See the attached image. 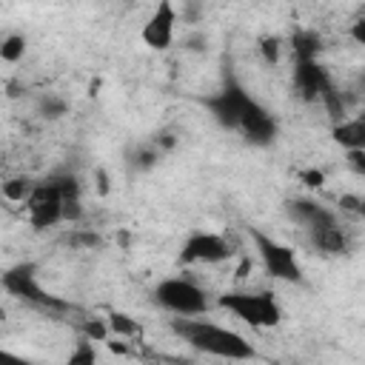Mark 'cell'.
<instances>
[{
	"label": "cell",
	"instance_id": "1",
	"mask_svg": "<svg viewBox=\"0 0 365 365\" xmlns=\"http://www.w3.org/2000/svg\"><path fill=\"white\" fill-rule=\"evenodd\" d=\"M171 328L177 336H182L194 351H202L208 356H220V359H254V345L237 334V331H228L222 325H214L208 319H194V317H180V319H171Z\"/></svg>",
	"mask_w": 365,
	"mask_h": 365
},
{
	"label": "cell",
	"instance_id": "2",
	"mask_svg": "<svg viewBox=\"0 0 365 365\" xmlns=\"http://www.w3.org/2000/svg\"><path fill=\"white\" fill-rule=\"evenodd\" d=\"M0 285H3L6 294L17 297V299H23V302H31V305H37V308H48V311H66V308H68L66 299L48 294V291L37 282V265L29 262V259H26V262H17V265H11V268H6L3 277H0Z\"/></svg>",
	"mask_w": 365,
	"mask_h": 365
},
{
	"label": "cell",
	"instance_id": "3",
	"mask_svg": "<svg viewBox=\"0 0 365 365\" xmlns=\"http://www.w3.org/2000/svg\"><path fill=\"white\" fill-rule=\"evenodd\" d=\"M220 305L254 328H274L282 319V311L271 291H228L220 297Z\"/></svg>",
	"mask_w": 365,
	"mask_h": 365
},
{
	"label": "cell",
	"instance_id": "4",
	"mask_svg": "<svg viewBox=\"0 0 365 365\" xmlns=\"http://www.w3.org/2000/svg\"><path fill=\"white\" fill-rule=\"evenodd\" d=\"M154 299L177 317H200V314L208 311V294L188 277L163 279L154 288Z\"/></svg>",
	"mask_w": 365,
	"mask_h": 365
},
{
	"label": "cell",
	"instance_id": "5",
	"mask_svg": "<svg viewBox=\"0 0 365 365\" xmlns=\"http://www.w3.org/2000/svg\"><path fill=\"white\" fill-rule=\"evenodd\" d=\"M251 240H254L259 262H262V268L271 279H279V282H299L302 279V268H299V259H297L294 248L277 242L274 237H268L257 228L251 231Z\"/></svg>",
	"mask_w": 365,
	"mask_h": 365
},
{
	"label": "cell",
	"instance_id": "6",
	"mask_svg": "<svg viewBox=\"0 0 365 365\" xmlns=\"http://www.w3.org/2000/svg\"><path fill=\"white\" fill-rule=\"evenodd\" d=\"M254 103V97L234 80V77H228L225 80V86L214 94V97H208L205 100V106H208V111H211V117L222 125V128H237L240 125V120H242V114L248 111V106Z\"/></svg>",
	"mask_w": 365,
	"mask_h": 365
},
{
	"label": "cell",
	"instance_id": "7",
	"mask_svg": "<svg viewBox=\"0 0 365 365\" xmlns=\"http://www.w3.org/2000/svg\"><path fill=\"white\" fill-rule=\"evenodd\" d=\"M26 214H29V222L34 231H46V228L63 222V200L46 180L34 182V191L26 200Z\"/></svg>",
	"mask_w": 365,
	"mask_h": 365
},
{
	"label": "cell",
	"instance_id": "8",
	"mask_svg": "<svg viewBox=\"0 0 365 365\" xmlns=\"http://www.w3.org/2000/svg\"><path fill=\"white\" fill-rule=\"evenodd\" d=\"M182 262H205V265H217V262H225L231 257V245L228 240H222L220 234H211V231H194L188 234V240L182 242V251H180Z\"/></svg>",
	"mask_w": 365,
	"mask_h": 365
},
{
	"label": "cell",
	"instance_id": "9",
	"mask_svg": "<svg viewBox=\"0 0 365 365\" xmlns=\"http://www.w3.org/2000/svg\"><path fill=\"white\" fill-rule=\"evenodd\" d=\"M177 20H180V17H177L174 3L163 0V3L151 11V17L145 20V26H143V31H140V40H143L148 48H154V51H165V48L174 43V23H177Z\"/></svg>",
	"mask_w": 365,
	"mask_h": 365
},
{
	"label": "cell",
	"instance_id": "10",
	"mask_svg": "<svg viewBox=\"0 0 365 365\" xmlns=\"http://www.w3.org/2000/svg\"><path fill=\"white\" fill-rule=\"evenodd\" d=\"M237 131L251 143V145H271L274 140H277V120L271 117V111L268 108H262L257 100L248 106V111L242 114V120H240V125H237Z\"/></svg>",
	"mask_w": 365,
	"mask_h": 365
},
{
	"label": "cell",
	"instance_id": "11",
	"mask_svg": "<svg viewBox=\"0 0 365 365\" xmlns=\"http://www.w3.org/2000/svg\"><path fill=\"white\" fill-rule=\"evenodd\" d=\"M331 86H334V80L328 77V71L317 60H308V63H297L294 66V88H297V94L305 103L319 100Z\"/></svg>",
	"mask_w": 365,
	"mask_h": 365
},
{
	"label": "cell",
	"instance_id": "12",
	"mask_svg": "<svg viewBox=\"0 0 365 365\" xmlns=\"http://www.w3.org/2000/svg\"><path fill=\"white\" fill-rule=\"evenodd\" d=\"M285 208H288V217H291L294 222L305 225L308 231H317V228H325V225H334V222H336L334 211H328V208L319 205L317 200L297 197V200H288Z\"/></svg>",
	"mask_w": 365,
	"mask_h": 365
},
{
	"label": "cell",
	"instance_id": "13",
	"mask_svg": "<svg viewBox=\"0 0 365 365\" xmlns=\"http://www.w3.org/2000/svg\"><path fill=\"white\" fill-rule=\"evenodd\" d=\"M311 234V242L317 251L328 254V257H339V254H348L351 251V237L348 231L334 222V225H325V228H317V231H308Z\"/></svg>",
	"mask_w": 365,
	"mask_h": 365
},
{
	"label": "cell",
	"instance_id": "14",
	"mask_svg": "<svg viewBox=\"0 0 365 365\" xmlns=\"http://www.w3.org/2000/svg\"><path fill=\"white\" fill-rule=\"evenodd\" d=\"M331 137H334V143H339L345 151H365V117H354V120L334 123Z\"/></svg>",
	"mask_w": 365,
	"mask_h": 365
},
{
	"label": "cell",
	"instance_id": "15",
	"mask_svg": "<svg viewBox=\"0 0 365 365\" xmlns=\"http://www.w3.org/2000/svg\"><path fill=\"white\" fill-rule=\"evenodd\" d=\"M291 51L297 57V63H308V60H317V54L322 51V37L317 31H308V29H297L291 34Z\"/></svg>",
	"mask_w": 365,
	"mask_h": 365
},
{
	"label": "cell",
	"instance_id": "16",
	"mask_svg": "<svg viewBox=\"0 0 365 365\" xmlns=\"http://www.w3.org/2000/svg\"><path fill=\"white\" fill-rule=\"evenodd\" d=\"M46 182L60 194L63 202H68V200H80L83 185H80V177H77V174H71V171H54V174L46 177Z\"/></svg>",
	"mask_w": 365,
	"mask_h": 365
},
{
	"label": "cell",
	"instance_id": "17",
	"mask_svg": "<svg viewBox=\"0 0 365 365\" xmlns=\"http://www.w3.org/2000/svg\"><path fill=\"white\" fill-rule=\"evenodd\" d=\"M31 191H34V180H29V177H11V180H6V182L0 185L3 200H9V202H23V205H26V200H29Z\"/></svg>",
	"mask_w": 365,
	"mask_h": 365
},
{
	"label": "cell",
	"instance_id": "18",
	"mask_svg": "<svg viewBox=\"0 0 365 365\" xmlns=\"http://www.w3.org/2000/svg\"><path fill=\"white\" fill-rule=\"evenodd\" d=\"M37 114H40L43 120H60V117L68 114V103H66L60 94H43V97L37 100Z\"/></svg>",
	"mask_w": 365,
	"mask_h": 365
},
{
	"label": "cell",
	"instance_id": "19",
	"mask_svg": "<svg viewBox=\"0 0 365 365\" xmlns=\"http://www.w3.org/2000/svg\"><path fill=\"white\" fill-rule=\"evenodd\" d=\"M106 325H108V334H114V336H137V319H131L128 314H123V311H114V314H108V319H106Z\"/></svg>",
	"mask_w": 365,
	"mask_h": 365
},
{
	"label": "cell",
	"instance_id": "20",
	"mask_svg": "<svg viewBox=\"0 0 365 365\" xmlns=\"http://www.w3.org/2000/svg\"><path fill=\"white\" fill-rule=\"evenodd\" d=\"M26 54V37L23 34H9L0 40V60L6 63H20Z\"/></svg>",
	"mask_w": 365,
	"mask_h": 365
},
{
	"label": "cell",
	"instance_id": "21",
	"mask_svg": "<svg viewBox=\"0 0 365 365\" xmlns=\"http://www.w3.org/2000/svg\"><path fill=\"white\" fill-rule=\"evenodd\" d=\"M66 242H68L71 248L91 251V248H100V245H103V237H100L97 231H91V228H74V231L66 237Z\"/></svg>",
	"mask_w": 365,
	"mask_h": 365
},
{
	"label": "cell",
	"instance_id": "22",
	"mask_svg": "<svg viewBox=\"0 0 365 365\" xmlns=\"http://www.w3.org/2000/svg\"><path fill=\"white\" fill-rule=\"evenodd\" d=\"M63 365H97V348H94V342L83 339V342L68 354V359H66Z\"/></svg>",
	"mask_w": 365,
	"mask_h": 365
},
{
	"label": "cell",
	"instance_id": "23",
	"mask_svg": "<svg viewBox=\"0 0 365 365\" xmlns=\"http://www.w3.org/2000/svg\"><path fill=\"white\" fill-rule=\"evenodd\" d=\"M160 163V151L148 143V145H140L137 151H134V165H137V171H148V168H154Z\"/></svg>",
	"mask_w": 365,
	"mask_h": 365
},
{
	"label": "cell",
	"instance_id": "24",
	"mask_svg": "<svg viewBox=\"0 0 365 365\" xmlns=\"http://www.w3.org/2000/svg\"><path fill=\"white\" fill-rule=\"evenodd\" d=\"M83 334H86L88 342H106L108 339V325H106V319H86Z\"/></svg>",
	"mask_w": 365,
	"mask_h": 365
},
{
	"label": "cell",
	"instance_id": "25",
	"mask_svg": "<svg viewBox=\"0 0 365 365\" xmlns=\"http://www.w3.org/2000/svg\"><path fill=\"white\" fill-rule=\"evenodd\" d=\"M279 51H282V40L279 37H262L259 40V54L268 66H274L279 60Z\"/></svg>",
	"mask_w": 365,
	"mask_h": 365
},
{
	"label": "cell",
	"instance_id": "26",
	"mask_svg": "<svg viewBox=\"0 0 365 365\" xmlns=\"http://www.w3.org/2000/svg\"><path fill=\"white\" fill-rule=\"evenodd\" d=\"M299 180H302L308 188H322V185H325V174H322L319 168H305V171H299Z\"/></svg>",
	"mask_w": 365,
	"mask_h": 365
},
{
	"label": "cell",
	"instance_id": "27",
	"mask_svg": "<svg viewBox=\"0 0 365 365\" xmlns=\"http://www.w3.org/2000/svg\"><path fill=\"white\" fill-rule=\"evenodd\" d=\"M339 205H342V211H351V214H362L365 211V202H362L359 194H342Z\"/></svg>",
	"mask_w": 365,
	"mask_h": 365
},
{
	"label": "cell",
	"instance_id": "28",
	"mask_svg": "<svg viewBox=\"0 0 365 365\" xmlns=\"http://www.w3.org/2000/svg\"><path fill=\"white\" fill-rule=\"evenodd\" d=\"M63 220H66V222H80V220H83V202H80V200L63 202Z\"/></svg>",
	"mask_w": 365,
	"mask_h": 365
},
{
	"label": "cell",
	"instance_id": "29",
	"mask_svg": "<svg viewBox=\"0 0 365 365\" xmlns=\"http://www.w3.org/2000/svg\"><path fill=\"white\" fill-rule=\"evenodd\" d=\"M182 48H188V51H205L208 48V37L202 31H194V34H188L182 40Z\"/></svg>",
	"mask_w": 365,
	"mask_h": 365
},
{
	"label": "cell",
	"instance_id": "30",
	"mask_svg": "<svg viewBox=\"0 0 365 365\" xmlns=\"http://www.w3.org/2000/svg\"><path fill=\"white\" fill-rule=\"evenodd\" d=\"M151 145H154V148L163 154V151H171V148L177 145V137H174L171 131H160V134L154 137V143H151Z\"/></svg>",
	"mask_w": 365,
	"mask_h": 365
},
{
	"label": "cell",
	"instance_id": "31",
	"mask_svg": "<svg viewBox=\"0 0 365 365\" xmlns=\"http://www.w3.org/2000/svg\"><path fill=\"white\" fill-rule=\"evenodd\" d=\"M0 365H34V362L26 359V356H20V354H14V351L0 348Z\"/></svg>",
	"mask_w": 365,
	"mask_h": 365
},
{
	"label": "cell",
	"instance_id": "32",
	"mask_svg": "<svg viewBox=\"0 0 365 365\" xmlns=\"http://www.w3.org/2000/svg\"><path fill=\"white\" fill-rule=\"evenodd\" d=\"M348 165L356 174H365V151H348Z\"/></svg>",
	"mask_w": 365,
	"mask_h": 365
},
{
	"label": "cell",
	"instance_id": "33",
	"mask_svg": "<svg viewBox=\"0 0 365 365\" xmlns=\"http://www.w3.org/2000/svg\"><path fill=\"white\" fill-rule=\"evenodd\" d=\"M94 185H97V194H108V174H106V168H97L94 171Z\"/></svg>",
	"mask_w": 365,
	"mask_h": 365
},
{
	"label": "cell",
	"instance_id": "34",
	"mask_svg": "<svg viewBox=\"0 0 365 365\" xmlns=\"http://www.w3.org/2000/svg\"><path fill=\"white\" fill-rule=\"evenodd\" d=\"M351 34H354L356 43H365V20H356L354 29H351Z\"/></svg>",
	"mask_w": 365,
	"mask_h": 365
},
{
	"label": "cell",
	"instance_id": "35",
	"mask_svg": "<svg viewBox=\"0 0 365 365\" xmlns=\"http://www.w3.org/2000/svg\"><path fill=\"white\" fill-rule=\"evenodd\" d=\"M197 11H200V6H188L185 11H182V20L188 17V20H197Z\"/></svg>",
	"mask_w": 365,
	"mask_h": 365
},
{
	"label": "cell",
	"instance_id": "36",
	"mask_svg": "<svg viewBox=\"0 0 365 365\" xmlns=\"http://www.w3.org/2000/svg\"><path fill=\"white\" fill-rule=\"evenodd\" d=\"M108 348L117 351V354H125V345H123V342H108Z\"/></svg>",
	"mask_w": 365,
	"mask_h": 365
}]
</instances>
